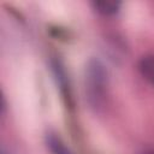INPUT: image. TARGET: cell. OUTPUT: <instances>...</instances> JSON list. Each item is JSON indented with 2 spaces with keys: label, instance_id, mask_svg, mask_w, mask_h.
I'll return each instance as SVG.
<instances>
[{
  "label": "cell",
  "instance_id": "6da1fadb",
  "mask_svg": "<svg viewBox=\"0 0 154 154\" xmlns=\"http://www.w3.org/2000/svg\"><path fill=\"white\" fill-rule=\"evenodd\" d=\"M107 87V71L99 60H90L85 70V89L89 102L93 106H101Z\"/></svg>",
  "mask_w": 154,
  "mask_h": 154
},
{
  "label": "cell",
  "instance_id": "7a4b0ae2",
  "mask_svg": "<svg viewBox=\"0 0 154 154\" xmlns=\"http://www.w3.org/2000/svg\"><path fill=\"white\" fill-rule=\"evenodd\" d=\"M138 71L142 77L154 85V55H144L138 61Z\"/></svg>",
  "mask_w": 154,
  "mask_h": 154
},
{
  "label": "cell",
  "instance_id": "3957f363",
  "mask_svg": "<svg viewBox=\"0 0 154 154\" xmlns=\"http://www.w3.org/2000/svg\"><path fill=\"white\" fill-rule=\"evenodd\" d=\"M93 6L100 14L113 16L119 11L120 2L114 0H100V1H94Z\"/></svg>",
  "mask_w": 154,
  "mask_h": 154
},
{
  "label": "cell",
  "instance_id": "277c9868",
  "mask_svg": "<svg viewBox=\"0 0 154 154\" xmlns=\"http://www.w3.org/2000/svg\"><path fill=\"white\" fill-rule=\"evenodd\" d=\"M47 146L52 154H71L70 150L61 142V140L54 135L47 136Z\"/></svg>",
  "mask_w": 154,
  "mask_h": 154
},
{
  "label": "cell",
  "instance_id": "5b68a950",
  "mask_svg": "<svg viewBox=\"0 0 154 154\" xmlns=\"http://www.w3.org/2000/svg\"><path fill=\"white\" fill-rule=\"evenodd\" d=\"M144 154H154V153H144Z\"/></svg>",
  "mask_w": 154,
  "mask_h": 154
}]
</instances>
